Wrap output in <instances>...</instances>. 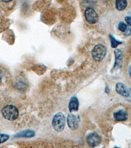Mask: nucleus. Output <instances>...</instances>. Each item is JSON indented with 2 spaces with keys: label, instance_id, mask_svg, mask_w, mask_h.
I'll use <instances>...</instances> for the list:
<instances>
[{
  "label": "nucleus",
  "instance_id": "obj_8",
  "mask_svg": "<svg viewBox=\"0 0 131 148\" xmlns=\"http://www.w3.org/2000/svg\"><path fill=\"white\" fill-rule=\"evenodd\" d=\"M113 118L116 121H124L127 119V113L125 110L121 109L113 113Z\"/></svg>",
  "mask_w": 131,
  "mask_h": 148
},
{
  "label": "nucleus",
  "instance_id": "obj_2",
  "mask_svg": "<svg viewBox=\"0 0 131 148\" xmlns=\"http://www.w3.org/2000/svg\"><path fill=\"white\" fill-rule=\"evenodd\" d=\"M107 53V48L103 44H97L92 50V57L95 61H102Z\"/></svg>",
  "mask_w": 131,
  "mask_h": 148
},
{
  "label": "nucleus",
  "instance_id": "obj_16",
  "mask_svg": "<svg viewBox=\"0 0 131 148\" xmlns=\"http://www.w3.org/2000/svg\"><path fill=\"white\" fill-rule=\"evenodd\" d=\"M125 19V21L127 22V23L131 27V16H126Z\"/></svg>",
  "mask_w": 131,
  "mask_h": 148
},
{
  "label": "nucleus",
  "instance_id": "obj_15",
  "mask_svg": "<svg viewBox=\"0 0 131 148\" xmlns=\"http://www.w3.org/2000/svg\"><path fill=\"white\" fill-rule=\"evenodd\" d=\"M9 138V136L4 134H0V144L5 142H6Z\"/></svg>",
  "mask_w": 131,
  "mask_h": 148
},
{
  "label": "nucleus",
  "instance_id": "obj_19",
  "mask_svg": "<svg viewBox=\"0 0 131 148\" xmlns=\"http://www.w3.org/2000/svg\"><path fill=\"white\" fill-rule=\"evenodd\" d=\"M1 1H3V2H5V3H8V2L11 1L12 0H1Z\"/></svg>",
  "mask_w": 131,
  "mask_h": 148
},
{
  "label": "nucleus",
  "instance_id": "obj_5",
  "mask_svg": "<svg viewBox=\"0 0 131 148\" xmlns=\"http://www.w3.org/2000/svg\"><path fill=\"white\" fill-rule=\"evenodd\" d=\"M80 123V118L78 115H75L74 114L70 113L67 117L68 126L71 130H76L78 128Z\"/></svg>",
  "mask_w": 131,
  "mask_h": 148
},
{
  "label": "nucleus",
  "instance_id": "obj_13",
  "mask_svg": "<svg viewBox=\"0 0 131 148\" xmlns=\"http://www.w3.org/2000/svg\"><path fill=\"white\" fill-rule=\"evenodd\" d=\"M109 38H110V40H111V47H112L113 48H115V47H117V46L118 45L122 44V42L117 41V40L115 39V38H113V36H112L111 35L109 36Z\"/></svg>",
  "mask_w": 131,
  "mask_h": 148
},
{
  "label": "nucleus",
  "instance_id": "obj_7",
  "mask_svg": "<svg viewBox=\"0 0 131 148\" xmlns=\"http://www.w3.org/2000/svg\"><path fill=\"white\" fill-rule=\"evenodd\" d=\"M115 90L119 94H120L123 97H129L130 95V89H128L123 83L119 82L115 86Z\"/></svg>",
  "mask_w": 131,
  "mask_h": 148
},
{
  "label": "nucleus",
  "instance_id": "obj_17",
  "mask_svg": "<svg viewBox=\"0 0 131 148\" xmlns=\"http://www.w3.org/2000/svg\"><path fill=\"white\" fill-rule=\"evenodd\" d=\"M2 77H3V73H2V71L0 69V81L1 80Z\"/></svg>",
  "mask_w": 131,
  "mask_h": 148
},
{
  "label": "nucleus",
  "instance_id": "obj_11",
  "mask_svg": "<svg viewBox=\"0 0 131 148\" xmlns=\"http://www.w3.org/2000/svg\"><path fill=\"white\" fill-rule=\"evenodd\" d=\"M115 53V65H114V67L118 65L119 66H121L123 63V53L122 51L119 49H116L114 51ZM113 67V68H114Z\"/></svg>",
  "mask_w": 131,
  "mask_h": 148
},
{
  "label": "nucleus",
  "instance_id": "obj_10",
  "mask_svg": "<svg viewBox=\"0 0 131 148\" xmlns=\"http://www.w3.org/2000/svg\"><path fill=\"white\" fill-rule=\"evenodd\" d=\"M35 135V133L34 130H26L24 131L16 134V138H32Z\"/></svg>",
  "mask_w": 131,
  "mask_h": 148
},
{
  "label": "nucleus",
  "instance_id": "obj_6",
  "mask_svg": "<svg viewBox=\"0 0 131 148\" xmlns=\"http://www.w3.org/2000/svg\"><path fill=\"white\" fill-rule=\"evenodd\" d=\"M87 142L90 147H94L99 145L101 143V138L96 132H92L87 136Z\"/></svg>",
  "mask_w": 131,
  "mask_h": 148
},
{
  "label": "nucleus",
  "instance_id": "obj_3",
  "mask_svg": "<svg viewBox=\"0 0 131 148\" xmlns=\"http://www.w3.org/2000/svg\"><path fill=\"white\" fill-rule=\"evenodd\" d=\"M52 127L56 132H62L66 125V117L63 113H58L54 116L52 121Z\"/></svg>",
  "mask_w": 131,
  "mask_h": 148
},
{
  "label": "nucleus",
  "instance_id": "obj_9",
  "mask_svg": "<svg viewBox=\"0 0 131 148\" xmlns=\"http://www.w3.org/2000/svg\"><path fill=\"white\" fill-rule=\"evenodd\" d=\"M79 101L77 97L73 96L71 98L70 102H69V110L70 112L77 111L79 109Z\"/></svg>",
  "mask_w": 131,
  "mask_h": 148
},
{
  "label": "nucleus",
  "instance_id": "obj_14",
  "mask_svg": "<svg viewBox=\"0 0 131 148\" xmlns=\"http://www.w3.org/2000/svg\"><path fill=\"white\" fill-rule=\"evenodd\" d=\"M118 29L123 32H125L127 29V26L123 22H120L118 25Z\"/></svg>",
  "mask_w": 131,
  "mask_h": 148
},
{
  "label": "nucleus",
  "instance_id": "obj_18",
  "mask_svg": "<svg viewBox=\"0 0 131 148\" xmlns=\"http://www.w3.org/2000/svg\"><path fill=\"white\" fill-rule=\"evenodd\" d=\"M128 74H129V75L131 77V65L129 66V68H128Z\"/></svg>",
  "mask_w": 131,
  "mask_h": 148
},
{
  "label": "nucleus",
  "instance_id": "obj_1",
  "mask_svg": "<svg viewBox=\"0 0 131 148\" xmlns=\"http://www.w3.org/2000/svg\"><path fill=\"white\" fill-rule=\"evenodd\" d=\"M3 117L9 121H15L18 116V109L13 105L5 106L1 111Z\"/></svg>",
  "mask_w": 131,
  "mask_h": 148
},
{
  "label": "nucleus",
  "instance_id": "obj_4",
  "mask_svg": "<svg viewBox=\"0 0 131 148\" xmlns=\"http://www.w3.org/2000/svg\"><path fill=\"white\" fill-rule=\"evenodd\" d=\"M85 17L87 22L91 25L96 23L99 19L96 11L91 8H88L85 11Z\"/></svg>",
  "mask_w": 131,
  "mask_h": 148
},
{
  "label": "nucleus",
  "instance_id": "obj_12",
  "mask_svg": "<svg viewBox=\"0 0 131 148\" xmlns=\"http://www.w3.org/2000/svg\"><path fill=\"white\" fill-rule=\"evenodd\" d=\"M127 6V0H116L115 7L118 11H122L125 10Z\"/></svg>",
  "mask_w": 131,
  "mask_h": 148
}]
</instances>
